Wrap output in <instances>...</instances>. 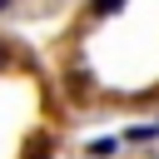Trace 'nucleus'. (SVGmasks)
<instances>
[{
    "label": "nucleus",
    "mask_w": 159,
    "mask_h": 159,
    "mask_svg": "<svg viewBox=\"0 0 159 159\" xmlns=\"http://www.w3.org/2000/svg\"><path fill=\"white\" fill-rule=\"evenodd\" d=\"M124 5H129V0H89V15H94V20H109V15H119Z\"/></svg>",
    "instance_id": "nucleus-1"
},
{
    "label": "nucleus",
    "mask_w": 159,
    "mask_h": 159,
    "mask_svg": "<svg viewBox=\"0 0 159 159\" xmlns=\"http://www.w3.org/2000/svg\"><path fill=\"white\" fill-rule=\"evenodd\" d=\"M5 65H10V50H5V45H0V70H5Z\"/></svg>",
    "instance_id": "nucleus-2"
},
{
    "label": "nucleus",
    "mask_w": 159,
    "mask_h": 159,
    "mask_svg": "<svg viewBox=\"0 0 159 159\" xmlns=\"http://www.w3.org/2000/svg\"><path fill=\"white\" fill-rule=\"evenodd\" d=\"M10 5H15V0H0V15H5V10H10Z\"/></svg>",
    "instance_id": "nucleus-3"
}]
</instances>
